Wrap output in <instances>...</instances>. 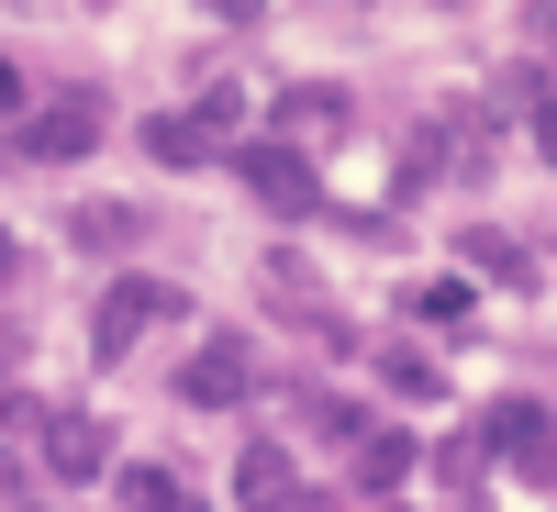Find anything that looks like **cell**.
<instances>
[{
  "label": "cell",
  "mask_w": 557,
  "mask_h": 512,
  "mask_svg": "<svg viewBox=\"0 0 557 512\" xmlns=\"http://www.w3.org/2000/svg\"><path fill=\"white\" fill-rule=\"evenodd\" d=\"M546 101H557V67H546V57L491 67V112H546Z\"/></svg>",
  "instance_id": "obj_18"
},
{
  "label": "cell",
  "mask_w": 557,
  "mask_h": 512,
  "mask_svg": "<svg viewBox=\"0 0 557 512\" xmlns=\"http://www.w3.org/2000/svg\"><path fill=\"white\" fill-rule=\"evenodd\" d=\"M235 501H246V512H290V501H301V479H290V446H278V435H257V446L235 457Z\"/></svg>",
  "instance_id": "obj_11"
},
{
  "label": "cell",
  "mask_w": 557,
  "mask_h": 512,
  "mask_svg": "<svg viewBox=\"0 0 557 512\" xmlns=\"http://www.w3.org/2000/svg\"><path fill=\"white\" fill-rule=\"evenodd\" d=\"M424 469H435V490H446V501H480V479L502 469V457H491V446H480V424H469V435L424 446Z\"/></svg>",
  "instance_id": "obj_14"
},
{
  "label": "cell",
  "mask_w": 557,
  "mask_h": 512,
  "mask_svg": "<svg viewBox=\"0 0 557 512\" xmlns=\"http://www.w3.org/2000/svg\"><path fill=\"white\" fill-rule=\"evenodd\" d=\"M290 424L323 435V446H357V435H368V412H357L346 390H323V379H290Z\"/></svg>",
  "instance_id": "obj_13"
},
{
  "label": "cell",
  "mask_w": 557,
  "mask_h": 512,
  "mask_svg": "<svg viewBox=\"0 0 557 512\" xmlns=\"http://www.w3.org/2000/svg\"><path fill=\"white\" fill-rule=\"evenodd\" d=\"M146 235V201H78L67 212V246H89V257H112V246H134Z\"/></svg>",
  "instance_id": "obj_15"
},
{
  "label": "cell",
  "mask_w": 557,
  "mask_h": 512,
  "mask_svg": "<svg viewBox=\"0 0 557 512\" xmlns=\"http://www.w3.org/2000/svg\"><path fill=\"white\" fill-rule=\"evenodd\" d=\"M346 457H357V490H380V501H391L412 469H424V435H401V424H368Z\"/></svg>",
  "instance_id": "obj_10"
},
{
  "label": "cell",
  "mask_w": 557,
  "mask_h": 512,
  "mask_svg": "<svg viewBox=\"0 0 557 512\" xmlns=\"http://www.w3.org/2000/svg\"><path fill=\"white\" fill-rule=\"evenodd\" d=\"M435 134H446V178H469V190L502 167V112H469V101H446V112H435Z\"/></svg>",
  "instance_id": "obj_9"
},
{
  "label": "cell",
  "mask_w": 557,
  "mask_h": 512,
  "mask_svg": "<svg viewBox=\"0 0 557 512\" xmlns=\"http://www.w3.org/2000/svg\"><path fill=\"white\" fill-rule=\"evenodd\" d=\"M290 512H346V501H335V490H301V501H290Z\"/></svg>",
  "instance_id": "obj_25"
},
{
  "label": "cell",
  "mask_w": 557,
  "mask_h": 512,
  "mask_svg": "<svg viewBox=\"0 0 557 512\" xmlns=\"http://www.w3.org/2000/svg\"><path fill=\"white\" fill-rule=\"evenodd\" d=\"M12 512H23V501H12Z\"/></svg>",
  "instance_id": "obj_27"
},
{
  "label": "cell",
  "mask_w": 557,
  "mask_h": 512,
  "mask_svg": "<svg viewBox=\"0 0 557 512\" xmlns=\"http://www.w3.org/2000/svg\"><path fill=\"white\" fill-rule=\"evenodd\" d=\"M257 301H268V312H290V323H312V335H323V346H335V357H357V346H368V335H357V323H346L335 301H323V290H312V267H301V257H278V246L257 257Z\"/></svg>",
  "instance_id": "obj_6"
},
{
  "label": "cell",
  "mask_w": 557,
  "mask_h": 512,
  "mask_svg": "<svg viewBox=\"0 0 557 512\" xmlns=\"http://www.w3.org/2000/svg\"><path fill=\"white\" fill-rule=\"evenodd\" d=\"M268 134H278V146H301V157L323 167V157H335L346 134H357V101H346L335 78H290V89L268 101Z\"/></svg>",
  "instance_id": "obj_4"
},
{
  "label": "cell",
  "mask_w": 557,
  "mask_h": 512,
  "mask_svg": "<svg viewBox=\"0 0 557 512\" xmlns=\"http://www.w3.org/2000/svg\"><path fill=\"white\" fill-rule=\"evenodd\" d=\"M513 469H524V490H557V412H535V435L513 446Z\"/></svg>",
  "instance_id": "obj_21"
},
{
  "label": "cell",
  "mask_w": 557,
  "mask_h": 512,
  "mask_svg": "<svg viewBox=\"0 0 557 512\" xmlns=\"http://www.w3.org/2000/svg\"><path fill=\"white\" fill-rule=\"evenodd\" d=\"M535 23H546V34H557V12H535Z\"/></svg>",
  "instance_id": "obj_26"
},
{
  "label": "cell",
  "mask_w": 557,
  "mask_h": 512,
  "mask_svg": "<svg viewBox=\"0 0 557 512\" xmlns=\"http://www.w3.org/2000/svg\"><path fill=\"white\" fill-rule=\"evenodd\" d=\"M257 379H268V367H257V335H201L190 367H178V401H190V412H246Z\"/></svg>",
  "instance_id": "obj_5"
},
{
  "label": "cell",
  "mask_w": 557,
  "mask_h": 512,
  "mask_svg": "<svg viewBox=\"0 0 557 512\" xmlns=\"http://www.w3.org/2000/svg\"><path fill=\"white\" fill-rule=\"evenodd\" d=\"M190 312H201V301L178 290V278H112V290L89 301V357H101V367H123L146 323H190Z\"/></svg>",
  "instance_id": "obj_1"
},
{
  "label": "cell",
  "mask_w": 557,
  "mask_h": 512,
  "mask_svg": "<svg viewBox=\"0 0 557 512\" xmlns=\"http://www.w3.org/2000/svg\"><path fill=\"white\" fill-rule=\"evenodd\" d=\"M524 134H535V157L557 167V101H546V112H524Z\"/></svg>",
  "instance_id": "obj_24"
},
{
  "label": "cell",
  "mask_w": 557,
  "mask_h": 512,
  "mask_svg": "<svg viewBox=\"0 0 557 512\" xmlns=\"http://www.w3.org/2000/svg\"><path fill=\"white\" fill-rule=\"evenodd\" d=\"M146 157L178 167V178H190V167H235V134H212L201 112H146Z\"/></svg>",
  "instance_id": "obj_8"
},
{
  "label": "cell",
  "mask_w": 557,
  "mask_h": 512,
  "mask_svg": "<svg viewBox=\"0 0 557 512\" xmlns=\"http://www.w3.org/2000/svg\"><path fill=\"white\" fill-rule=\"evenodd\" d=\"M401 312H412V323H469V278H412Z\"/></svg>",
  "instance_id": "obj_20"
},
{
  "label": "cell",
  "mask_w": 557,
  "mask_h": 512,
  "mask_svg": "<svg viewBox=\"0 0 557 512\" xmlns=\"http://www.w3.org/2000/svg\"><path fill=\"white\" fill-rule=\"evenodd\" d=\"M101 89H57V101H34V123H12V157L23 167H78L89 146H101Z\"/></svg>",
  "instance_id": "obj_3"
},
{
  "label": "cell",
  "mask_w": 557,
  "mask_h": 512,
  "mask_svg": "<svg viewBox=\"0 0 557 512\" xmlns=\"http://www.w3.org/2000/svg\"><path fill=\"white\" fill-rule=\"evenodd\" d=\"M323 223H335V235H357V246H401V212H391V201H380V212H346V201H335Z\"/></svg>",
  "instance_id": "obj_22"
},
{
  "label": "cell",
  "mask_w": 557,
  "mask_h": 512,
  "mask_svg": "<svg viewBox=\"0 0 557 512\" xmlns=\"http://www.w3.org/2000/svg\"><path fill=\"white\" fill-rule=\"evenodd\" d=\"M435 178H446V134H435V123H412V146H401V167H391V201L435 190Z\"/></svg>",
  "instance_id": "obj_19"
},
{
  "label": "cell",
  "mask_w": 557,
  "mask_h": 512,
  "mask_svg": "<svg viewBox=\"0 0 557 512\" xmlns=\"http://www.w3.org/2000/svg\"><path fill=\"white\" fill-rule=\"evenodd\" d=\"M190 112H201L212 134H235V123H246V78H201V101H190Z\"/></svg>",
  "instance_id": "obj_23"
},
{
  "label": "cell",
  "mask_w": 557,
  "mask_h": 512,
  "mask_svg": "<svg viewBox=\"0 0 557 512\" xmlns=\"http://www.w3.org/2000/svg\"><path fill=\"white\" fill-rule=\"evenodd\" d=\"M380 390H391V401H446V367H435L424 346H380Z\"/></svg>",
  "instance_id": "obj_17"
},
{
  "label": "cell",
  "mask_w": 557,
  "mask_h": 512,
  "mask_svg": "<svg viewBox=\"0 0 557 512\" xmlns=\"http://www.w3.org/2000/svg\"><path fill=\"white\" fill-rule=\"evenodd\" d=\"M235 178H246L268 212H290V223H323V212H335V201H323V167H312L301 146H278V134H246V146H235Z\"/></svg>",
  "instance_id": "obj_2"
},
{
  "label": "cell",
  "mask_w": 557,
  "mask_h": 512,
  "mask_svg": "<svg viewBox=\"0 0 557 512\" xmlns=\"http://www.w3.org/2000/svg\"><path fill=\"white\" fill-rule=\"evenodd\" d=\"M45 469H57V479H101L112 469V435L89 424V412H45Z\"/></svg>",
  "instance_id": "obj_12"
},
{
  "label": "cell",
  "mask_w": 557,
  "mask_h": 512,
  "mask_svg": "<svg viewBox=\"0 0 557 512\" xmlns=\"http://www.w3.org/2000/svg\"><path fill=\"white\" fill-rule=\"evenodd\" d=\"M457 278H491V290L535 301V290H546V257H535L524 235H502V223H469V235H457Z\"/></svg>",
  "instance_id": "obj_7"
},
{
  "label": "cell",
  "mask_w": 557,
  "mask_h": 512,
  "mask_svg": "<svg viewBox=\"0 0 557 512\" xmlns=\"http://www.w3.org/2000/svg\"><path fill=\"white\" fill-rule=\"evenodd\" d=\"M112 490H123V512H201V490L178 469H112Z\"/></svg>",
  "instance_id": "obj_16"
}]
</instances>
